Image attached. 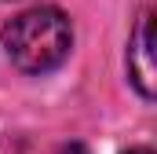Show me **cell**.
Wrapping results in <instances>:
<instances>
[{
	"instance_id": "1",
	"label": "cell",
	"mask_w": 157,
	"mask_h": 154,
	"mask_svg": "<svg viewBox=\"0 0 157 154\" xmlns=\"http://www.w3.org/2000/svg\"><path fill=\"white\" fill-rule=\"evenodd\" d=\"M4 48L22 74H51L73 48V26L59 7H29L4 26Z\"/></svg>"
},
{
	"instance_id": "2",
	"label": "cell",
	"mask_w": 157,
	"mask_h": 154,
	"mask_svg": "<svg viewBox=\"0 0 157 154\" xmlns=\"http://www.w3.org/2000/svg\"><path fill=\"white\" fill-rule=\"evenodd\" d=\"M128 77L139 88L143 99H154L157 92V63H154V15L143 11V18L135 22V33L128 44Z\"/></svg>"
},
{
	"instance_id": "3",
	"label": "cell",
	"mask_w": 157,
	"mask_h": 154,
	"mask_svg": "<svg viewBox=\"0 0 157 154\" xmlns=\"http://www.w3.org/2000/svg\"><path fill=\"white\" fill-rule=\"evenodd\" d=\"M128 154H154V151H150V147H132Z\"/></svg>"
}]
</instances>
